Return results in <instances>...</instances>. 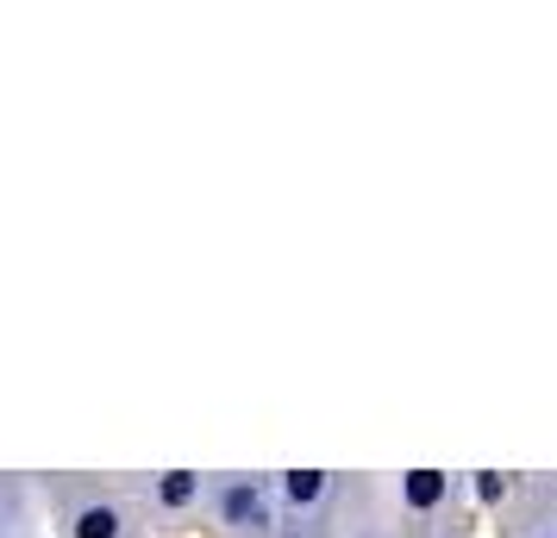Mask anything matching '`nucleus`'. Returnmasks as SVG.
<instances>
[{"instance_id": "nucleus-4", "label": "nucleus", "mask_w": 557, "mask_h": 538, "mask_svg": "<svg viewBox=\"0 0 557 538\" xmlns=\"http://www.w3.org/2000/svg\"><path fill=\"white\" fill-rule=\"evenodd\" d=\"M451 495H457V476H445V470H407V476H395V508L407 520H432L438 508H451Z\"/></svg>"}, {"instance_id": "nucleus-2", "label": "nucleus", "mask_w": 557, "mask_h": 538, "mask_svg": "<svg viewBox=\"0 0 557 538\" xmlns=\"http://www.w3.org/2000/svg\"><path fill=\"white\" fill-rule=\"evenodd\" d=\"M51 501H57V526H63V538H145L138 508H132L120 488L51 483Z\"/></svg>"}, {"instance_id": "nucleus-9", "label": "nucleus", "mask_w": 557, "mask_h": 538, "mask_svg": "<svg viewBox=\"0 0 557 538\" xmlns=\"http://www.w3.org/2000/svg\"><path fill=\"white\" fill-rule=\"evenodd\" d=\"M282 538H320V533H282Z\"/></svg>"}, {"instance_id": "nucleus-5", "label": "nucleus", "mask_w": 557, "mask_h": 538, "mask_svg": "<svg viewBox=\"0 0 557 538\" xmlns=\"http://www.w3.org/2000/svg\"><path fill=\"white\" fill-rule=\"evenodd\" d=\"M151 508L157 513L207 508V476H195V470H163V476H151Z\"/></svg>"}, {"instance_id": "nucleus-6", "label": "nucleus", "mask_w": 557, "mask_h": 538, "mask_svg": "<svg viewBox=\"0 0 557 538\" xmlns=\"http://www.w3.org/2000/svg\"><path fill=\"white\" fill-rule=\"evenodd\" d=\"M513 538H557V483L527 488V501H520V526H513Z\"/></svg>"}, {"instance_id": "nucleus-3", "label": "nucleus", "mask_w": 557, "mask_h": 538, "mask_svg": "<svg viewBox=\"0 0 557 538\" xmlns=\"http://www.w3.org/2000/svg\"><path fill=\"white\" fill-rule=\"evenodd\" d=\"M276 508H282V533H320V520L332 513L338 476L332 470H276Z\"/></svg>"}, {"instance_id": "nucleus-8", "label": "nucleus", "mask_w": 557, "mask_h": 538, "mask_svg": "<svg viewBox=\"0 0 557 538\" xmlns=\"http://www.w3.org/2000/svg\"><path fill=\"white\" fill-rule=\"evenodd\" d=\"M432 538H463V533H451V526H438V533H432Z\"/></svg>"}, {"instance_id": "nucleus-7", "label": "nucleus", "mask_w": 557, "mask_h": 538, "mask_svg": "<svg viewBox=\"0 0 557 538\" xmlns=\"http://www.w3.org/2000/svg\"><path fill=\"white\" fill-rule=\"evenodd\" d=\"M338 538H395L388 526H376V520H357V526H345Z\"/></svg>"}, {"instance_id": "nucleus-1", "label": "nucleus", "mask_w": 557, "mask_h": 538, "mask_svg": "<svg viewBox=\"0 0 557 538\" xmlns=\"http://www.w3.org/2000/svg\"><path fill=\"white\" fill-rule=\"evenodd\" d=\"M207 513L226 538H282V508L270 476H245V470L207 476Z\"/></svg>"}]
</instances>
